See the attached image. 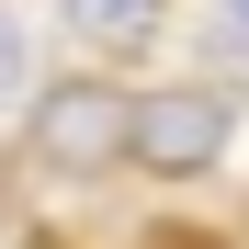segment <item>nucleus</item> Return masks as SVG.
I'll list each match as a JSON object with an SVG mask.
<instances>
[{
  "label": "nucleus",
  "mask_w": 249,
  "mask_h": 249,
  "mask_svg": "<svg viewBox=\"0 0 249 249\" xmlns=\"http://www.w3.org/2000/svg\"><path fill=\"white\" fill-rule=\"evenodd\" d=\"M57 34L113 68V57H147L159 34H170V0H57Z\"/></svg>",
  "instance_id": "3"
},
{
  "label": "nucleus",
  "mask_w": 249,
  "mask_h": 249,
  "mask_svg": "<svg viewBox=\"0 0 249 249\" xmlns=\"http://www.w3.org/2000/svg\"><path fill=\"white\" fill-rule=\"evenodd\" d=\"M238 147V91L227 79H159L136 91V170L147 181H204Z\"/></svg>",
  "instance_id": "2"
},
{
  "label": "nucleus",
  "mask_w": 249,
  "mask_h": 249,
  "mask_svg": "<svg viewBox=\"0 0 249 249\" xmlns=\"http://www.w3.org/2000/svg\"><path fill=\"white\" fill-rule=\"evenodd\" d=\"M23 147H34V170H57V181L136 170V91H124L102 57L68 68V79H46V91L23 102Z\"/></svg>",
  "instance_id": "1"
},
{
  "label": "nucleus",
  "mask_w": 249,
  "mask_h": 249,
  "mask_svg": "<svg viewBox=\"0 0 249 249\" xmlns=\"http://www.w3.org/2000/svg\"><path fill=\"white\" fill-rule=\"evenodd\" d=\"M34 102V34H23V12L0 0V113H23Z\"/></svg>",
  "instance_id": "4"
},
{
  "label": "nucleus",
  "mask_w": 249,
  "mask_h": 249,
  "mask_svg": "<svg viewBox=\"0 0 249 249\" xmlns=\"http://www.w3.org/2000/svg\"><path fill=\"white\" fill-rule=\"evenodd\" d=\"M215 23H227V34H238V46H249V0H215Z\"/></svg>",
  "instance_id": "5"
}]
</instances>
